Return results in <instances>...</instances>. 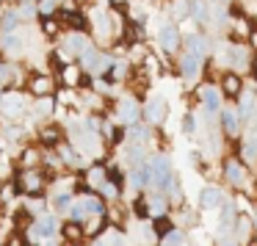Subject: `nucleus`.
<instances>
[{"mask_svg": "<svg viewBox=\"0 0 257 246\" xmlns=\"http://www.w3.org/2000/svg\"><path fill=\"white\" fill-rule=\"evenodd\" d=\"M56 229H58L56 218H53V216H45V218H39V224H34V227H31V238H36V240H50L53 235H56Z\"/></svg>", "mask_w": 257, "mask_h": 246, "instance_id": "f257e3e1", "label": "nucleus"}, {"mask_svg": "<svg viewBox=\"0 0 257 246\" xmlns=\"http://www.w3.org/2000/svg\"><path fill=\"white\" fill-rule=\"evenodd\" d=\"M152 172H155V183L161 185V188H169L172 185V172H169V161L166 158H155L152 161Z\"/></svg>", "mask_w": 257, "mask_h": 246, "instance_id": "f03ea898", "label": "nucleus"}, {"mask_svg": "<svg viewBox=\"0 0 257 246\" xmlns=\"http://www.w3.org/2000/svg\"><path fill=\"white\" fill-rule=\"evenodd\" d=\"M199 53H188V56L183 58V78L185 80H196L199 78Z\"/></svg>", "mask_w": 257, "mask_h": 246, "instance_id": "7ed1b4c3", "label": "nucleus"}, {"mask_svg": "<svg viewBox=\"0 0 257 246\" xmlns=\"http://www.w3.org/2000/svg\"><path fill=\"white\" fill-rule=\"evenodd\" d=\"M0 108H3V113H9V116H20V113H23V108H25V97H20V94H6Z\"/></svg>", "mask_w": 257, "mask_h": 246, "instance_id": "20e7f679", "label": "nucleus"}, {"mask_svg": "<svg viewBox=\"0 0 257 246\" xmlns=\"http://www.w3.org/2000/svg\"><path fill=\"white\" fill-rule=\"evenodd\" d=\"M163 111H166V100H163V97H152V100L147 102V119H150V122H161Z\"/></svg>", "mask_w": 257, "mask_h": 246, "instance_id": "39448f33", "label": "nucleus"}, {"mask_svg": "<svg viewBox=\"0 0 257 246\" xmlns=\"http://www.w3.org/2000/svg\"><path fill=\"white\" fill-rule=\"evenodd\" d=\"M218 205H221V191L213 188V185H207V188L202 191V207L210 210V207H218Z\"/></svg>", "mask_w": 257, "mask_h": 246, "instance_id": "423d86ee", "label": "nucleus"}, {"mask_svg": "<svg viewBox=\"0 0 257 246\" xmlns=\"http://www.w3.org/2000/svg\"><path fill=\"white\" fill-rule=\"evenodd\" d=\"M161 45H163V50H169V53L177 47V28H174V25H163L161 28Z\"/></svg>", "mask_w": 257, "mask_h": 246, "instance_id": "0eeeda50", "label": "nucleus"}, {"mask_svg": "<svg viewBox=\"0 0 257 246\" xmlns=\"http://www.w3.org/2000/svg\"><path fill=\"white\" fill-rule=\"evenodd\" d=\"M227 180H229V183H235V185H240L246 180L243 166H240V163H235V161H229L227 163Z\"/></svg>", "mask_w": 257, "mask_h": 246, "instance_id": "6e6552de", "label": "nucleus"}, {"mask_svg": "<svg viewBox=\"0 0 257 246\" xmlns=\"http://www.w3.org/2000/svg\"><path fill=\"white\" fill-rule=\"evenodd\" d=\"M119 116H122L124 122H136V119H139V108H136V102L133 100H124L122 108H119Z\"/></svg>", "mask_w": 257, "mask_h": 246, "instance_id": "1a4fd4ad", "label": "nucleus"}, {"mask_svg": "<svg viewBox=\"0 0 257 246\" xmlns=\"http://www.w3.org/2000/svg\"><path fill=\"white\" fill-rule=\"evenodd\" d=\"M221 116H224V128H227V133H232V136L238 133V113H235L232 108H227Z\"/></svg>", "mask_w": 257, "mask_h": 246, "instance_id": "9d476101", "label": "nucleus"}, {"mask_svg": "<svg viewBox=\"0 0 257 246\" xmlns=\"http://www.w3.org/2000/svg\"><path fill=\"white\" fill-rule=\"evenodd\" d=\"M221 86H224L227 94H240V78L238 75H227V78L221 80Z\"/></svg>", "mask_w": 257, "mask_h": 246, "instance_id": "9b49d317", "label": "nucleus"}, {"mask_svg": "<svg viewBox=\"0 0 257 246\" xmlns=\"http://www.w3.org/2000/svg\"><path fill=\"white\" fill-rule=\"evenodd\" d=\"M202 100H205L207 111H213V108H218V94L210 89V86H205V89H202Z\"/></svg>", "mask_w": 257, "mask_h": 246, "instance_id": "f8f14e48", "label": "nucleus"}, {"mask_svg": "<svg viewBox=\"0 0 257 246\" xmlns=\"http://www.w3.org/2000/svg\"><path fill=\"white\" fill-rule=\"evenodd\" d=\"M3 47H6L9 53H20V50H23V42H20L17 34H9L6 39H3Z\"/></svg>", "mask_w": 257, "mask_h": 246, "instance_id": "ddd939ff", "label": "nucleus"}, {"mask_svg": "<svg viewBox=\"0 0 257 246\" xmlns=\"http://www.w3.org/2000/svg\"><path fill=\"white\" fill-rule=\"evenodd\" d=\"M102 183H105V169H91L89 172V185L102 188Z\"/></svg>", "mask_w": 257, "mask_h": 246, "instance_id": "4468645a", "label": "nucleus"}, {"mask_svg": "<svg viewBox=\"0 0 257 246\" xmlns=\"http://www.w3.org/2000/svg\"><path fill=\"white\" fill-rule=\"evenodd\" d=\"M23 185H25L28 191H36V188L42 185V177H39L36 172H28V174H25V180H23Z\"/></svg>", "mask_w": 257, "mask_h": 246, "instance_id": "2eb2a0df", "label": "nucleus"}, {"mask_svg": "<svg viewBox=\"0 0 257 246\" xmlns=\"http://www.w3.org/2000/svg\"><path fill=\"white\" fill-rule=\"evenodd\" d=\"M17 23H20V12H6V14H3V28H6V31L17 28Z\"/></svg>", "mask_w": 257, "mask_h": 246, "instance_id": "dca6fc26", "label": "nucleus"}, {"mask_svg": "<svg viewBox=\"0 0 257 246\" xmlns=\"http://www.w3.org/2000/svg\"><path fill=\"white\" fill-rule=\"evenodd\" d=\"M50 78H39V80H34V86H31V89H34V94H47V91H50Z\"/></svg>", "mask_w": 257, "mask_h": 246, "instance_id": "f3484780", "label": "nucleus"}, {"mask_svg": "<svg viewBox=\"0 0 257 246\" xmlns=\"http://www.w3.org/2000/svg\"><path fill=\"white\" fill-rule=\"evenodd\" d=\"M64 235H67L69 240H75V238H80V235H83V227H78V224H67Z\"/></svg>", "mask_w": 257, "mask_h": 246, "instance_id": "a211bd4d", "label": "nucleus"}, {"mask_svg": "<svg viewBox=\"0 0 257 246\" xmlns=\"http://www.w3.org/2000/svg\"><path fill=\"white\" fill-rule=\"evenodd\" d=\"M188 47H191V53H199V56H202V50H205V42H202L199 36H188Z\"/></svg>", "mask_w": 257, "mask_h": 246, "instance_id": "6ab92c4d", "label": "nucleus"}, {"mask_svg": "<svg viewBox=\"0 0 257 246\" xmlns=\"http://www.w3.org/2000/svg\"><path fill=\"white\" fill-rule=\"evenodd\" d=\"M183 133H185V136H194V133H196V119H194V116H185V119H183Z\"/></svg>", "mask_w": 257, "mask_h": 246, "instance_id": "aec40b11", "label": "nucleus"}, {"mask_svg": "<svg viewBox=\"0 0 257 246\" xmlns=\"http://www.w3.org/2000/svg\"><path fill=\"white\" fill-rule=\"evenodd\" d=\"M191 12H194V20H205V6H202L199 0H191Z\"/></svg>", "mask_w": 257, "mask_h": 246, "instance_id": "412c9836", "label": "nucleus"}, {"mask_svg": "<svg viewBox=\"0 0 257 246\" xmlns=\"http://www.w3.org/2000/svg\"><path fill=\"white\" fill-rule=\"evenodd\" d=\"M53 205H56V210H67V207L72 205V199H69L67 194H61V196H56V199H53Z\"/></svg>", "mask_w": 257, "mask_h": 246, "instance_id": "4be33fe9", "label": "nucleus"}, {"mask_svg": "<svg viewBox=\"0 0 257 246\" xmlns=\"http://www.w3.org/2000/svg\"><path fill=\"white\" fill-rule=\"evenodd\" d=\"M83 205H86V210H89V213H102V205L94 199V196H86Z\"/></svg>", "mask_w": 257, "mask_h": 246, "instance_id": "5701e85b", "label": "nucleus"}, {"mask_svg": "<svg viewBox=\"0 0 257 246\" xmlns=\"http://www.w3.org/2000/svg\"><path fill=\"white\" fill-rule=\"evenodd\" d=\"M161 240H163V243H180V240H183V232H177V229H172V232H166Z\"/></svg>", "mask_w": 257, "mask_h": 246, "instance_id": "b1692460", "label": "nucleus"}, {"mask_svg": "<svg viewBox=\"0 0 257 246\" xmlns=\"http://www.w3.org/2000/svg\"><path fill=\"white\" fill-rule=\"evenodd\" d=\"M36 161H39V152H36V150H25V158H23L25 166H31V163H36Z\"/></svg>", "mask_w": 257, "mask_h": 246, "instance_id": "393cba45", "label": "nucleus"}, {"mask_svg": "<svg viewBox=\"0 0 257 246\" xmlns=\"http://www.w3.org/2000/svg\"><path fill=\"white\" fill-rule=\"evenodd\" d=\"M100 229V218H89V224H86V232H97Z\"/></svg>", "mask_w": 257, "mask_h": 246, "instance_id": "a878e982", "label": "nucleus"}, {"mask_svg": "<svg viewBox=\"0 0 257 246\" xmlns=\"http://www.w3.org/2000/svg\"><path fill=\"white\" fill-rule=\"evenodd\" d=\"M64 78H67V83H75V80H78V69H72V67H69L67 72H64Z\"/></svg>", "mask_w": 257, "mask_h": 246, "instance_id": "bb28decb", "label": "nucleus"}, {"mask_svg": "<svg viewBox=\"0 0 257 246\" xmlns=\"http://www.w3.org/2000/svg\"><path fill=\"white\" fill-rule=\"evenodd\" d=\"M6 78H12V69L6 64H0V80H6Z\"/></svg>", "mask_w": 257, "mask_h": 246, "instance_id": "cd10ccee", "label": "nucleus"}, {"mask_svg": "<svg viewBox=\"0 0 257 246\" xmlns=\"http://www.w3.org/2000/svg\"><path fill=\"white\" fill-rule=\"evenodd\" d=\"M243 158L246 161H254V147H243Z\"/></svg>", "mask_w": 257, "mask_h": 246, "instance_id": "c85d7f7f", "label": "nucleus"}, {"mask_svg": "<svg viewBox=\"0 0 257 246\" xmlns=\"http://www.w3.org/2000/svg\"><path fill=\"white\" fill-rule=\"evenodd\" d=\"M12 194H14V188H12V185H6V188H3V194H0V196H3V199H6V202H12Z\"/></svg>", "mask_w": 257, "mask_h": 246, "instance_id": "c756f323", "label": "nucleus"}, {"mask_svg": "<svg viewBox=\"0 0 257 246\" xmlns=\"http://www.w3.org/2000/svg\"><path fill=\"white\" fill-rule=\"evenodd\" d=\"M45 141H56V130H53V128L45 130Z\"/></svg>", "mask_w": 257, "mask_h": 246, "instance_id": "7c9ffc66", "label": "nucleus"}, {"mask_svg": "<svg viewBox=\"0 0 257 246\" xmlns=\"http://www.w3.org/2000/svg\"><path fill=\"white\" fill-rule=\"evenodd\" d=\"M39 12H53V3H50V0H45V3H42V6H39Z\"/></svg>", "mask_w": 257, "mask_h": 246, "instance_id": "2f4dec72", "label": "nucleus"}, {"mask_svg": "<svg viewBox=\"0 0 257 246\" xmlns=\"http://www.w3.org/2000/svg\"><path fill=\"white\" fill-rule=\"evenodd\" d=\"M50 105H53L50 100H42V113H50Z\"/></svg>", "mask_w": 257, "mask_h": 246, "instance_id": "473e14b6", "label": "nucleus"}, {"mask_svg": "<svg viewBox=\"0 0 257 246\" xmlns=\"http://www.w3.org/2000/svg\"><path fill=\"white\" fill-rule=\"evenodd\" d=\"M251 42H254V47H257V34H251Z\"/></svg>", "mask_w": 257, "mask_h": 246, "instance_id": "72a5a7b5", "label": "nucleus"}]
</instances>
